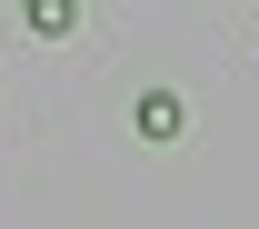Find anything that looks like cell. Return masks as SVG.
Listing matches in <instances>:
<instances>
[{"label":"cell","instance_id":"6da1fadb","mask_svg":"<svg viewBox=\"0 0 259 229\" xmlns=\"http://www.w3.org/2000/svg\"><path fill=\"white\" fill-rule=\"evenodd\" d=\"M130 130H140V140H150V150H169V140H180V130H190V100H180V90H169V80H150V90H140V100H130Z\"/></svg>","mask_w":259,"mask_h":229},{"label":"cell","instance_id":"7a4b0ae2","mask_svg":"<svg viewBox=\"0 0 259 229\" xmlns=\"http://www.w3.org/2000/svg\"><path fill=\"white\" fill-rule=\"evenodd\" d=\"M20 30H40V40H70V30H80V0H20Z\"/></svg>","mask_w":259,"mask_h":229}]
</instances>
